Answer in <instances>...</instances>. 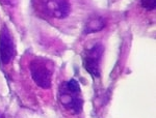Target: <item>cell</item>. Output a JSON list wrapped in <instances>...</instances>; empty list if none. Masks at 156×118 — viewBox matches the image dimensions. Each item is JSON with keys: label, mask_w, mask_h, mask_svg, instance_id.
Segmentation results:
<instances>
[{"label": "cell", "mask_w": 156, "mask_h": 118, "mask_svg": "<svg viewBox=\"0 0 156 118\" xmlns=\"http://www.w3.org/2000/svg\"><path fill=\"white\" fill-rule=\"evenodd\" d=\"M58 100L70 113L79 114L83 107L79 83L74 79L62 82L58 88Z\"/></svg>", "instance_id": "1"}, {"label": "cell", "mask_w": 156, "mask_h": 118, "mask_svg": "<svg viewBox=\"0 0 156 118\" xmlns=\"http://www.w3.org/2000/svg\"><path fill=\"white\" fill-rule=\"evenodd\" d=\"M31 78L36 84L43 89H48L52 84L54 65L51 60L43 57H36L29 64Z\"/></svg>", "instance_id": "2"}, {"label": "cell", "mask_w": 156, "mask_h": 118, "mask_svg": "<svg viewBox=\"0 0 156 118\" xmlns=\"http://www.w3.org/2000/svg\"><path fill=\"white\" fill-rule=\"evenodd\" d=\"M34 3L37 11L49 18L65 19L71 12V5L68 0H34Z\"/></svg>", "instance_id": "3"}, {"label": "cell", "mask_w": 156, "mask_h": 118, "mask_svg": "<svg viewBox=\"0 0 156 118\" xmlns=\"http://www.w3.org/2000/svg\"><path fill=\"white\" fill-rule=\"evenodd\" d=\"M104 48L100 42H96L87 49L83 53V66L92 77H100V60Z\"/></svg>", "instance_id": "4"}, {"label": "cell", "mask_w": 156, "mask_h": 118, "mask_svg": "<svg viewBox=\"0 0 156 118\" xmlns=\"http://www.w3.org/2000/svg\"><path fill=\"white\" fill-rule=\"evenodd\" d=\"M15 56V46L11 32L6 26L0 30V61L9 64Z\"/></svg>", "instance_id": "5"}, {"label": "cell", "mask_w": 156, "mask_h": 118, "mask_svg": "<svg viewBox=\"0 0 156 118\" xmlns=\"http://www.w3.org/2000/svg\"><path fill=\"white\" fill-rule=\"evenodd\" d=\"M106 25L104 18L102 17H93L87 20V24L84 26L83 33L84 34H90V33H95L100 30H102Z\"/></svg>", "instance_id": "6"}, {"label": "cell", "mask_w": 156, "mask_h": 118, "mask_svg": "<svg viewBox=\"0 0 156 118\" xmlns=\"http://www.w3.org/2000/svg\"><path fill=\"white\" fill-rule=\"evenodd\" d=\"M140 4L147 11H153L156 7V0H140Z\"/></svg>", "instance_id": "7"}, {"label": "cell", "mask_w": 156, "mask_h": 118, "mask_svg": "<svg viewBox=\"0 0 156 118\" xmlns=\"http://www.w3.org/2000/svg\"><path fill=\"white\" fill-rule=\"evenodd\" d=\"M0 118H4V116H3V115L1 114V113H0Z\"/></svg>", "instance_id": "8"}]
</instances>
